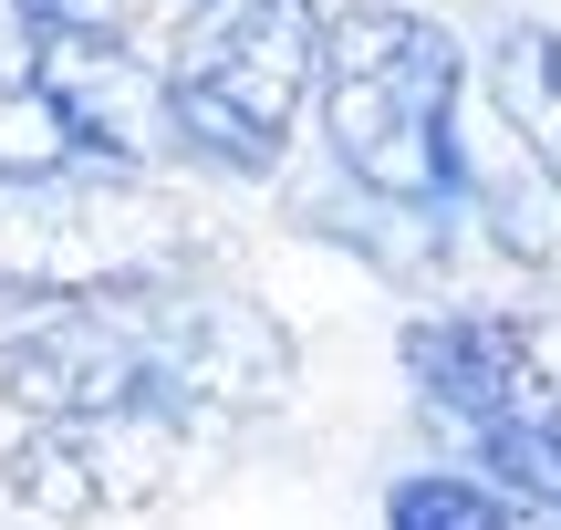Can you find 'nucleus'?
Returning <instances> with one entry per match:
<instances>
[{
    "instance_id": "obj_3",
    "label": "nucleus",
    "mask_w": 561,
    "mask_h": 530,
    "mask_svg": "<svg viewBox=\"0 0 561 530\" xmlns=\"http://www.w3.org/2000/svg\"><path fill=\"white\" fill-rule=\"evenodd\" d=\"M405 375L426 416L479 458L489 489L561 520V323L541 312H426L405 323Z\"/></svg>"
},
{
    "instance_id": "obj_1",
    "label": "nucleus",
    "mask_w": 561,
    "mask_h": 530,
    "mask_svg": "<svg viewBox=\"0 0 561 530\" xmlns=\"http://www.w3.org/2000/svg\"><path fill=\"white\" fill-rule=\"evenodd\" d=\"M291 385V344L261 302L198 291L187 270L83 291L62 312L0 333V395L62 427H187V416H240Z\"/></svg>"
},
{
    "instance_id": "obj_6",
    "label": "nucleus",
    "mask_w": 561,
    "mask_h": 530,
    "mask_svg": "<svg viewBox=\"0 0 561 530\" xmlns=\"http://www.w3.org/2000/svg\"><path fill=\"white\" fill-rule=\"evenodd\" d=\"M125 437L146 427H62V416H32V427L0 448V489L32 520H104L125 499L157 489V469H125Z\"/></svg>"
},
{
    "instance_id": "obj_10",
    "label": "nucleus",
    "mask_w": 561,
    "mask_h": 530,
    "mask_svg": "<svg viewBox=\"0 0 561 530\" xmlns=\"http://www.w3.org/2000/svg\"><path fill=\"white\" fill-rule=\"evenodd\" d=\"M32 42H136L146 0H11Z\"/></svg>"
},
{
    "instance_id": "obj_9",
    "label": "nucleus",
    "mask_w": 561,
    "mask_h": 530,
    "mask_svg": "<svg viewBox=\"0 0 561 530\" xmlns=\"http://www.w3.org/2000/svg\"><path fill=\"white\" fill-rule=\"evenodd\" d=\"M385 530H530V510L468 469H405L385 489Z\"/></svg>"
},
{
    "instance_id": "obj_2",
    "label": "nucleus",
    "mask_w": 561,
    "mask_h": 530,
    "mask_svg": "<svg viewBox=\"0 0 561 530\" xmlns=\"http://www.w3.org/2000/svg\"><path fill=\"white\" fill-rule=\"evenodd\" d=\"M458 94H468V53L447 21L396 11V0L333 11V42H322V146H333V166L375 208L458 219L479 198V166L458 146Z\"/></svg>"
},
{
    "instance_id": "obj_8",
    "label": "nucleus",
    "mask_w": 561,
    "mask_h": 530,
    "mask_svg": "<svg viewBox=\"0 0 561 530\" xmlns=\"http://www.w3.org/2000/svg\"><path fill=\"white\" fill-rule=\"evenodd\" d=\"M73 166H104L83 146L73 104L42 73H0V177H73Z\"/></svg>"
},
{
    "instance_id": "obj_7",
    "label": "nucleus",
    "mask_w": 561,
    "mask_h": 530,
    "mask_svg": "<svg viewBox=\"0 0 561 530\" xmlns=\"http://www.w3.org/2000/svg\"><path fill=\"white\" fill-rule=\"evenodd\" d=\"M489 104L510 115V136L541 157V177L561 187V32H541V21H510L500 42H489Z\"/></svg>"
},
{
    "instance_id": "obj_5",
    "label": "nucleus",
    "mask_w": 561,
    "mask_h": 530,
    "mask_svg": "<svg viewBox=\"0 0 561 530\" xmlns=\"http://www.w3.org/2000/svg\"><path fill=\"white\" fill-rule=\"evenodd\" d=\"M187 270L167 208L125 166H73V177H0V312H62L83 291Z\"/></svg>"
},
{
    "instance_id": "obj_4",
    "label": "nucleus",
    "mask_w": 561,
    "mask_h": 530,
    "mask_svg": "<svg viewBox=\"0 0 561 530\" xmlns=\"http://www.w3.org/2000/svg\"><path fill=\"white\" fill-rule=\"evenodd\" d=\"M333 11L312 0H198L167 53V125L219 177H271L301 136V104L322 94Z\"/></svg>"
}]
</instances>
